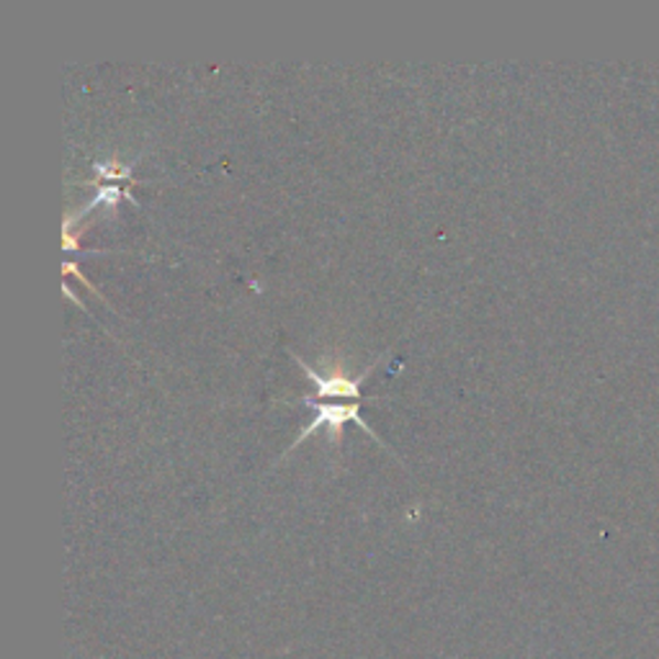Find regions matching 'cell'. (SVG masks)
<instances>
[{
    "instance_id": "cell-1",
    "label": "cell",
    "mask_w": 659,
    "mask_h": 659,
    "mask_svg": "<svg viewBox=\"0 0 659 659\" xmlns=\"http://www.w3.org/2000/svg\"><path fill=\"white\" fill-rule=\"evenodd\" d=\"M302 404H306V408L314 410V418L302 428V433L296 435V441L291 443L289 451H294L304 439H310V435L317 433L322 425H330V431H333V443H338L341 441V431H343V425H346V423L361 425L366 435H371L374 441L385 443L377 433H374V428L364 420L358 402H354V404H350V402L348 404H335V402H314L312 397H302ZM289 451H287V454H289Z\"/></svg>"
},
{
    "instance_id": "cell-2",
    "label": "cell",
    "mask_w": 659,
    "mask_h": 659,
    "mask_svg": "<svg viewBox=\"0 0 659 659\" xmlns=\"http://www.w3.org/2000/svg\"><path fill=\"white\" fill-rule=\"evenodd\" d=\"M289 356H294V361L302 366V371H304V377L312 381L314 387H317V395L320 397H330V400H333V397H348V400H354V402H358L361 400V385L366 381V377H369V374L377 369V364L381 361V356L377 358V361H371L369 366H366V369L358 374V377H348V374H343V371H327V374H317L312 369L310 364L304 361V358H299L294 350H289Z\"/></svg>"
},
{
    "instance_id": "cell-3",
    "label": "cell",
    "mask_w": 659,
    "mask_h": 659,
    "mask_svg": "<svg viewBox=\"0 0 659 659\" xmlns=\"http://www.w3.org/2000/svg\"><path fill=\"white\" fill-rule=\"evenodd\" d=\"M140 158L142 155H137L132 160V163H127V165L117 163V160H106V163H101V160H98V163H94V171H96L94 186H101L104 181L106 183H132V186H134L132 171H134V165L140 163Z\"/></svg>"
}]
</instances>
